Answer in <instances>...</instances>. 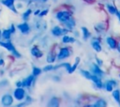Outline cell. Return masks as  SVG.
I'll list each match as a JSON object with an SVG mask.
<instances>
[{"label": "cell", "instance_id": "obj_1", "mask_svg": "<svg viewBox=\"0 0 120 107\" xmlns=\"http://www.w3.org/2000/svg\"><path fill=\"white\" fill-rule=\"evenodd\" d=\"M0 45L2 47L6 48L7 50H8L9 52H12L15 56H17V57H20L21 56V54L15 50V48H14V46H13V44L11 42H2V41H0Z\"/></svg>", "mask_w": 120, "mask_h": 107}, {"label": "cell", "instance_id": "obj_2", "mask_svg": "<svg viewBox=\"0 0 120 107\" xmlns=\"http://www.w3.org/2000/svg\"><path fill=\"white\" fill-rule=\"evenodd\" d=\"M56 18L62 22V23H65L67 22L68 19H70V13L68 11H66V10H62V11H59L56 13Z\"/></svg>", "mask_w": 120, "mask_h": 107}, {"label": "cell", "instance_id": "obj_3", "mask_svg": "<svg viewBox=\"0 0 120 107\" xmlns=\"http://www.w3.org/2000/svg\"><path fill=\"white\" fill-rule=\"evenodd\" d=\"M24 96H25V91H24L23 88L17 87L16 90L14 91V97L17 100H22Z\"/></svg>", "mask_w": 120, "mask_h": 107}, {"label": "cell", "instance_id": "obj_4", "mask_svg": "<svg viewBox=\"0 0 120 107\" xmlns=\"http://www.w3.org/2000/svg\"><path fill=\"white\" fill-rule=\"evenodd\" d=\"M1 102H2V104H3L4 106H9V105H11L12 102H13V98H12L10 95L6 94V95H4V96L1 98Z\"/></svg>", "mask_w": 120, "mask_h": 107}, {"label": "cell", "instance_id": "obj_5", "mask_svg": "<svg viewBox=\"0 0 120 107\" xmlns=\"http://www.w3.org/2000/svg\"><path fill=\"white\" fill-rule=\"evenodd\" d=\"M67 32H68L67 29H62V28H60L59 26H54V27L52 29V35L55 36V37L62 36L63 34H66Z\"/></svg>", "mask_w": 120, "mask_h": 107}, {"label": "cell", "instance_id": "obj_6", "mask_svg": "<svg viewBox=\"0 0 120 107\" xmlns=\"http://www.w3.org/2000/svg\"><path fill=\"white\" fill-rule=\"evenodd\" d=\"M69 54H70L69 50L65 47V48H62V49L60 50V52H59V54H58V55H57V58H58V59H65V58L68 57Z\"/></svg>", "mask_w": 120, "mask_h": 107}, {"label": "cell", "instance_id": "obj_7", "mask_svg": "<svg viewBox=\"0 0 120 107\" xmlns=\"http://www.w3.org/2000/svg\"><path fill=\"white\" fill-rule=\"evenodd\" d=\"M18 29L22 33V34H28L29 31H30V27L28 25L27 23H21L18 25Z\"/></svg>", "mask_w": 120, "mask_h": 107}, {"label": "cell", "instance_id": "obj_8", "mask_svg": "<svg viewBox=\"0 0 120 107\" xmlns=\"http://www.w3.org/2000/svg\"><path fill=\"white\" fill-rule=\"evenodd\" d=\"M2 4L7 6L13 12H17V10H16V8L14 7V0H2Z\"/></svg>", "mask_w": 120, "mask_h": 107}, {"label": "cell", "instance_id": "obj_9", "mask_svg": "<svg viewBox=\"0 0 120 107\" xmlns=\"http://www.w3.org/2000/svg\"><path fill=\"white\" fill-rule=\"evenodd\" d=\"M90 80H92V81L94 82V84H96V85H97L98 88H102V87H103L102 82H101V80H100V78H99L98 76L92 74V75H91V78H90Z\"/></svg>", "mask_w": 120, "mask_h": 107}, {"label": "cell", "instance_id": "obj_10", "mask_svg": "<svg viewBox=\"0 0 120 107\" xmlns=\"http://www.w3.org/2000/svg\"><path fill=\"white\" fill-rule=\"evenodd\" d=\"M92 71H93L94 75H97L98 77H100V76H102L104 74V72L101 70V69H99V67L98 65H96V64L92 65Z\"/></svg>", "mask_w": 120, "mask_h": 107}, {"label": "cell", "instance_id": "obj_11", "mask_svg": "<svg viewBox=\"0 0 120 107\" xmlns=\"http://www.w3.org/2000/svg\"><path fill=\"white\" fill-rule=\"evenodd\" d=\"M106 41H107V44L110 46V48L115 49V48L117 47V42H116V40H115L114 38H111V37H108V38H106Z\"/></svg>", "mask_w": 120, "mask_h": 107}, {"label": "cell", "instance_id": "obj_12", "mask_svg": "<svg viewBox=\"0 0 120 107\" xmlns=\"http://www.w3.org/2000/svg\"><path fill=\"white\" fill-rule=\"evenodd\" d=\"M33 80H34V76H33V75H30V76H28L26 79L23 80V82L22 83V86H30L31 84L33 83Z\"/></svg>", "mask_w": 120, "mask_h": 107}, {"label": "cell", "instance_id": "obj_13", "mask_svg": "<svg viewBox=\"0 0 120 107\" xmlns=\"http://www.w3.org/2000/svg\"><path fill=\"white\" fill-rule=\"evenodd\" d=\"M48 107H59V100L57 98H52L48 102Z\"/></svg>", "mask_w": 120, "mask_h": 107}, {"label": "cell", "instance_id": "obj_14", "mask_svg": "<svg viewBox=\"0 0 120 107\" xmlns=\"http://www.w3.org/2000/svg\"><path fill=\"white\" fill-rule=\"evenodd\" d=\"M92 47L97 52H100L101 51V46H100L99 40H98V39H93L92 40Z\"/></svg>", "mask_w": 120, "mask_h": 107}, {"label": "cell", "instance_id": "obj_15", "mask_svg": "<svg viewBox=\"0 0 120 107\" xmlns=\"http://www.w3.org/2000/svg\"><path fill=\"white\" fill-rule=\"evenodd\" d=\"M31 54H32V55H34L36 57H41L42 56V53L40 52V50L37 46H35L31 49Z\"/></svg>", "mask_w": 120, "mask_h": 107}, {"label": "cell", "instance_id": "obj_16", "mask_svg": "<svg viewBox=\"0 0 120 107\" xmlns=\"http://www.w3.org/2000/svg\"><path fill=\"white\" fill-rule=\"evenodd\" d=\"M79 62H80V58H79V57H77V58L75 59V63L70 67V69L68 70V73H72V72H74V70L77 69V66H78Z\"/></svg>", "mask_w": 120, "mask_h": 107}, {"label": "cell", "instance_id": "obj_17", "mask_svg": "<svg viewBox=\"0 0 120 107\" xmlns=\"http://www.w3.org/2000/svg\"><path fill=\"white\" fill-rule=\"evenodd\" d=\"M112 97L116 100V102H118L120 104V91L117 90V89L114 90V91H112Z\"/></svg>", "mask_w": 120, "mask_h": 107}, {"label": "cell", "instance_id": "obj_18", "mask_svg": "<svg viewBox=\"0 0 120 107\" xmlns=\"http://www.w3.org/2000/svg\"><path fill=\"white\" fill-rule=\"evenodd\" d=\"M65 23V25L67 26V27H68L69 29H71V28H73L74 26H75V22L70 18V19H68L67 22H65L64 23Z\"/></svg>", "mask_w": 120, "mask_h": 107}, {"label": "cell", "instance_id": "obj_19", "mask_svg": "<svg viewBox=\"0 0 120 107\" xmlns=\"http://www.w3.org/2000/svg\"><path fill=\"white\" fill-rule=\"evenodd\" d=\"M62 41L64 43H69V42H75V38L72 37H68V36H64L62 38Z\"/></svg>", "mask_w": 120, "mask_h": 107}, {"label": "cell", "instance_id": "obj_20", "mask_svg": "<svg viewBox=\"0 0 120 107\" xmlns=\"http://www.w3.org/2000/svg\"><path fill=\"white\" fill-rule=\"evenodd\" d=\"M10 31L9 30H8V29H6V30H4L3 31V33H2V37H3V38L4 39H9L10 38Z\"/></svg>", "mask_w": 120, "mask_h": 107}, {"label": "cell", "instance_id": "obj_21", "mask_svg": "<svg viewBox=\"0 0 120 107\" xmlns=\"http://www.w3.org/2000/svg\"><path fill=\"white\" fill-rule=\"evenodd\" d=\"M82 35H83V38L86 39L90 37V32L88 31V29L86 27H82Z\"/></svg>", "mask_w": 120, "mask_h": 107}, {"label": "cell", "instance_id": "obj_22", "mask_svg": "<svg viewBox=\"0 0 120 107\" xmlns=\"http://www.w3.org/2000/svg\"><path fill=\"white\" fill-rule=\"evenodd\" d=\"M106 101L104 99H98L96 103H95V106L96 107H106Z\"/></svg>", "mask_w": 120, "mask_h": 107}, {"label": "cell", "instance_id": "obj_23", "mask_svg": "<svg viewBox=\"0 0 120 107\" xmlns=\"http://www.w3.org/2000/svg\"><path fill=\"white\" fill-rule=\"evenodd\" d=\"M106 8H107L108 11H109L111 14H115V13H116V11H117V9H116L113 6H112V5H107V6H106Z\"/></svg>", "mask_w": 120, "mask_h": 107}, {"label": "cell", "instance_id": "obj_24", "mask_svg": "<svg viewBox=\"0 0 120 107\" xmlns=\"http://www.w3.org/2000/svg\"><path fill=\"white\" fill-rule=\"evenodd\" d=\"M81 73H82V75L84 77V78H86V79H89L90 80V78H91V73L89 72V71H87V70H81Z\"/></svg>", "mask_w": 120, "mask_h": 107}, {"label": "cell", "instance_id": "obj_25", "mask_svg": "<svg viewBox=\"0 0 120 107\" xmlns=\"http://www.w3.org/2000/svg\"><path fill=\"white\" fill-rule=\"evenodd\" d=\"M41 73V69L39 68H37V67H34L33 68V76H38Z\"/></svg>", "mask_w": 120, "mask_h": 107}, {"label": "cell", "instance_id": "obj_26", "mask_svg": "<svg viewBox=\"0 0 120 107\" xmlns=\"http://www.w3.org/2000/svg\"><path fill=\"white\" fill-rule=\"evenodd\" d=\"M54 59H55V56H54V55H52V54H48V56H47V61H48L49 63H52V62L54 61Z\"/></svg>", "mask_w": 120, "mask_h": 107}, {"label": "cell", "instance_id": "obj_27", "mask_svg": "<svg viewBox=\"0 0 120 107\" xmlns=\"http://www.w3.org/2000/svg\"><path fill=\"white\" fill-rule=\"evenodd\" d=\"M30 14H31V9H27V10L22 14V18H23L24 20H26V19L29 17Z\"/></svg>", "mask_w": 120, "mask_h": 107}, {"label": "cell", "instance_id": "obj_28", "mask_svg": "<svg viewBox=\"0 0 120 107\" xmlns=\"http://www.w3.org/2000/svg\"><path fill=\"white\" fill-rule=\"evenodd\" d=\"M105 87H106V90L107 91H109V92H111V91H112V85L111 84H109L108 82H107V84H106V85H105Z\"/></svg>", "mask_w": 120, "mask_h": 107}, {"label": "cell", "instance_id": "obj_29", "mask_svg": "<svg viewBox=\"0 0 120 107\" xmlns=\"http://www.w3.org/2000/svg\"><path fill=\"white\" fill-rule=\"evenodd\" d=\"M52 69H53V66H52V65L46 66V67H44V69H43L44 71H49V70H52Z\"/></svg>", "mask_w": 120, "mask_h": 107}, {"label": "cell", "instance_id": "obj_30", "mask_svg": "<svg viewBox=\"0 0 120 107\" xmlns=\"http://www.w3.org/2000/svg\"><path fill=\"white\" fill-rule=\"evenodd\" d=\"M48 11H49L48 9H45V10H43V11H40V12H39V14H38V16H39V17L41 18V17L45 16V15H46V14L48 13Z\"/></svg>", "mask_w": 120, "mask_h": 107}, {"label": "cell", "instance_id": "obj_31", "mask_svg": "<svg viewBox=\"0 0 120 107\" xmlns=\"http://www.w3.org/2000/svg\"><path fill=\"white\" fill-rule=\"evenodd\" d=\"M108 83H109V84H111L112 86L116 85V82H115V81H113V80H110V81H108Z\"/></svg>", "mask_w": 120, "mask_h": 107}, {"label": "cell", "instance_id": "obj_32", "mask_svg": "<svg viewBox=\"0 0 120 107\" xmlns=\"http://www.w3.org/2000/svg\"><path fill=\"white\" fill-rule=\"evenodd\" d=\"M9 31H10V33H14V32H15V27H14V25H13V24H11Z\"/></svg>", "mask_w": 120, "mask_h": 107}, {"label": "cell", "instance_id": "obj_33", "mask_svg": "<svg viewBox=\"0 0 120 107\" xmlns=\"http://www.w3.org/2000/svg\"><path fill=\"white\" fill-rule=\"evenodd\" d=\"M97 61H98V67H99V66H101V65L103 64V62H102V61H101L100 59H98V58L97 59Z\"/></svg>", "mask_w": 120, "mask_h": 107}, {"label": "cell", "instance_id": "obj_34", "mask_svg": "<svg viewBox=\"0 0 120 107\" xmlns=\"http://www.w3.org/2000/svg\"><path fill=\"white\" fill-rule=\"evenodd\" d=\"M115 14H116V16H117V18H118V19H119V21H120V11H118V10H117Z\"/></svg>", "mask_w": 120, "mask_h": 107}, {"label": "cell", "instance_id": "obj_35", "mask_svg": "<svg viewBox=\"0 0 120 107\" xmlns=\"http://www.w3.org/2000/svg\"><path fill=\"white\" fill-rule=\"evenodd\" d=\"M16 85H17V87H21L22 86V82H17Z\"/></svg>", "mask_w": 120, "mask_h": 107}, {"label": "cell", "instance_id": "obj_36", "mask_svg": "<svg viewBox=\"0 0 120 107\" xmlns=\"http://www.w3.org/2000/svg\"><path fill=\"white\" fill-rule=\"evenodd\" d=\"M84 107H96L95 104H92V105H85Z\"/></svg>", "mask_w": 120, "mask_h": 107}, {"label": "cell", "instance_id": "obj_37", "mask_svg": "<svg viewBox=\"0 0 120 107\" xmlns=\"http://www.w3.org/2000/svg\"><path fill=\"white\" fill-rule=\"evenodd\" d=\"M4 64V60L3 59H0V65H3Z\"/></svg>", "mask_w": 120, "mask_h": 107}, {"label": "cell", "instance_id": "obj_38", "mask_svg": "<svg viewBox=\"0 0 120 107\" xmlns=\"http://www.w3.org/2000/svg\"><path fill=\"white\" fill-rule=\"evenodd\" d=\"M116 48H117V49H118V51H119V53H120V44H118V45H117V47H116Z\"/></svg>", "mask_w": 120, "mask_h": 107}, {"label": "cell", "instance_id": "obj_39", "mask_svg": "<svg viewBox=\"0 0 120 107\" xmlns=\"http://www.w3.org/2000/svg\"><path fill=\"white\" fill-rule=\"evenodd\" d=\"M41 1H42V2H46L47 0H41Z\"/></svg>", "mask_w": 120, "mask_h": 107}, {"label": "cell", "instance_id": "obj_40", "mask_svg": "<svg viewBox=\"0 0 120 107\" xmlns=\"http://www.w3.org/2000/svg\"><path fill=\"white\" fill-rule=\"evenodd\" d=\"M0 34H1V31H0Z\"/></svg>", "mask_w": 120, "mask_h": 107}, {"label": "cell", "instance_id": "obj_41", "mask_svg": "<svg viewBox=\"0 0 120 107\" xmlns=\"http://www.w3.org/2000/svg\"><path fill=\"white\" fill-rule=\"evenodd\" d=\"M88 1H91V0H88Z\"/></svg>", "mask_w": 120, "mask_h": 107}, {"label": "cell", "instance_id": "obj_42", "mask_svg": "<svg viewBox=\"0 0 120 107\" xmlns=\"http://www.w3.org/2000/svg\"><path fill=\"white\" fill-rule=\"evenodd\" d=\"M119 77H120V75H119Z\"/></svg>", "mask_w": 120, "mask_h": 107}]
</instances>
